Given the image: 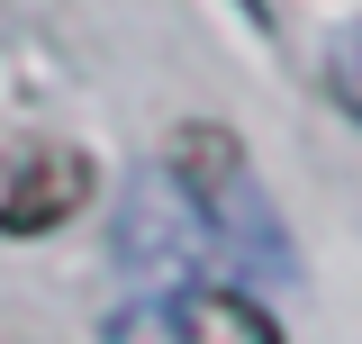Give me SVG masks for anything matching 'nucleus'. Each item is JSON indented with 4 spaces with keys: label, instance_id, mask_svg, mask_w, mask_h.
<instances>
[{
    "label": "nucleus",
    "instance_id": "obj_1",
    "mask_svg": "<svg viewBox=\"0 0 362 344\" xmlns=\"http://www.w3.org/2000/svg\"><path fill=\"white\" fill-rule=\"evenodd\" d=\"M163 172H173L181 200H190L209 254H226L235 272H254V281H299V254L281 236V209H272V190H263V172H254V154H245L235 127L181 118L173 145H163Z\"/></svg>",
    "mask_w": 362,
    "mask_h": 344
},
{
    "label": "nucleus",
    "instance_id": "obj_2",
    "mask_svg": "<svg viewBox=\"0 0 362 344\" xmlns=\"http://www.w3.org/2000/svg\"><path fill=\"white\" fill-rule=\"evenodd\" d=\"M100 190V154L90 145H0V236L28 245V236H54L73 227Z\"/></svg>",
    "mask_w": 362,
    "mask_h": 344
},
{
    "label": "nucleus",
    "instance_id": "obj_3",
    "mask_svg": "<svg viewBox=\"0 0 362 344\" xmlns=\"http://www.w3.org/2000/svg\"><path fill=\"white\" fill-rule=\"evenodd\" d=\"M209 254V236H199V217H190V200L173 190V172L154 181H136L127 209H118V263L127 272H154L163 290H190V263Z\"/></svg>",
    "mask_w": 362,
    "mask_h": 344
},
{
    "label": "nucleus",
    "instance_id": "obj_4",
    "mask_svg": "<svg viewBox=\"0 0 362 344\" xmlns=\"http://www.w3.org/2000/svg\"><path fill=\"white\" fill-rule=\"evenodd\" d=\"M173 336L181 344H290L281 317L254 290H235V281H190V290H173Z\"/></svg>",
    "mask_w": 362,
    "mask_h": 344
},
{
    "label": "nucleus",
    "instance_id": "obj_5",
    "mask_svg": "<svg viewBox=\"0 0 362 344\" xmlns=\"http://www.w3.org/2000/svg\"><path fill=\"white\" fill-rule=\"evenodd\" d=\"M326 100L362 127V18H354V28H335V45H326Z\"/></svg>",
    "mask_w": 362,
    "mask_h": 344
},
{
    "label": "nucleus",
    "instance_id": "obj_6",
    "mask_svg": "<svg viewBox=\"0 0 362 344\" xmlns=\"http://www.w3.org/2000/svg\"><path fill=\"white\" fill-rule=\"evenodd\" d=\"M109 344H181V336H173V299H163V308H154V299H136L127 317L109 326Z\"/></svg>",
    "mask_w": 362,
    "mask_h": 344
}]
</instances>
